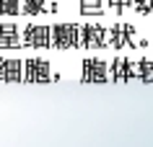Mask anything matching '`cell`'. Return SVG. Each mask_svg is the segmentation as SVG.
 I'll list each match as a JSON object with an SVG mask.
<instances>
[{"mask_svg":"<svg viewBox=\"0 0 153 147\" xmlns=\"http://www.w3.org/2000/svg\"><path fill=\"white\" fill-rule=\"evenodd\" d=\"M55 34L57 36H60V39H57V44H60V47H73V44H75V34H78V29H75V26H65V29H55Z\"/></svg>","mask_w":153,"mask_h":147,"instance_id":"obj_1","label":"cell"},{"mask_svg":"<svg viewBox=\"0 0 153 147\" xmlns=\"http://www.w3.org/2000/svg\"><path fill=\"white\" fill-rule=\"evenodd\" d=\"M104 8L101 3H94V0H88V3H81V10L83 13H99V10Z\"/></svg>","mask_w":153,"mask_h":147,"instance_id":"obj_2","label":"cell"}]
</instances>
